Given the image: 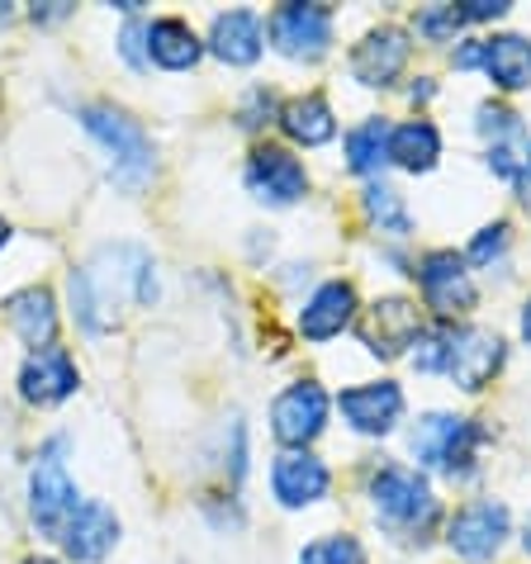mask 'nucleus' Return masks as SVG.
<instances>
[{"label":"nucleus","mask_w":531,"mask_h":564,"mask_svg":"<svg viewBox=\"0 0 531 564\" xmlns=\"http://www.w3.org/2000/svg\"><path fill=\"white\" fill-rule=\"evenodd\" d=\"M67 290L76 323L86 333H109L119 323L123 304H148L158 294V275H152V257L143 247H109L90 265L72 271Z\"/></svg>","instance_id":"f257e3e1"},{"label":"nucleus","mask_w":531,"mask_h":564,"mask_svg":"<svg viewBox=\"0 0 531 564\" xmlns=\"http://www.w3.org/2000/svg\"><path fill=\"white\" fill-rule=\"evenodd\" d=\"M370 503H375V517L403 541H427V531L436 527V517H442V503H436L427 475L423 469H409V465L375 469Z\"/></svg>","instance_id":"f03ea898"},{"label":"nucleus","mask_w":531,"mask_h":564,"mask_svg":"<svg viewBox=\"0 0 531 564\" xmlns=\"http://www.w3.org/2000/svg\"><path fill=\"white\" fill-rule=\"evenodd\" d=\"M484 442H489V427L475 417H456V413H427L409 432L413 460L446 479H475Z\"/></svg>","instance_id":"7ed1b4c3"},{"label":"nucleus","mask_w":531,"mask_h":564,"mask_svg":"<svg viewBox=\"0 0 531 564\" xmlns=\"http://www.w3.org/2000/svg\"><path fill=\"white\" fill-rule=\"evenodd\" d=\"M82 123H86V133L109 152L115 181L123 185V191H143V185L152 181V166H158L152 162V143H148L143 123H138L133 115H123V109H115V105H86Z\"/></svg>","instance_id":"20e7f679"},{"label":"nucleus","mask_w":531,"mask_h":564,"mask_svg":"<svg viewBox=\"0 0 531 564\" xmlns=\"http://www.w3.org/2000/svg\"><path fill=\"white\" fill-rule=\"evenodd\" d=\"M413 275H418V290H423V304L442 323L460 318V313H470L479 304L470 265H465L460 252H451V247H436V252H427L423 261L413 265Z\"/></svg>","instance_id":"39448f33"},{"label":"nucleus","mask_w":531,"mask_h":564,"mask_svg":"<svg viewBox=\"0 0 531 564\" xmlns=\"http://www.w3.org/2000/svg\"><path fill=\"white\" fill-rule=\"evenodd\" d=\"M333 413V399L318 380H300L290 389H280L271 403V436L285 451H308V442H318Z\"/></svg>","instance_id":"423d86ee"},{"label":"nucleus","mask_w":531,"mask_h":564,"mask_svg":"<svg viewBox=\"0 0 531 564\" xmlns=\"http://www.w3.org/2000/svg\"><path fill=\"white\" fill-rule=\"evenodd\" d=\"M508 536H512V512L498 498H475V503L451 512V522H446V545L470 564L494 560Z\"/></svg>","instance_id":"0eeeda50"},{"label":"nucleus","mask_w":531,"mask_h":564,"mask_svg":"<svg viewBox=\"0 0 531 564\" xmlns=\"http://www.w3.org/2000/svg\"><path fill=\"white\" fill-rule=\"evenodd\" d=\"M503 337L489 333V327H451V351H446V380L465 389V394H479V389L494 384V375L503 370Z\"/></svg>","instance_id":"6e6552de"},{"label":"nucleus","mask_w":531,"mask_h":564,"mask_svg":"<svg viewBox=\"0 0 531 564\" xmlns=\"http://www.w3.org/2000/svg\"><path fill=\"white\" fill-rule=\"evenodd\" d=\"M242 181H247V191H252V199H261V205H271V209H285L294 199H304V191H308L304 162L290 148H275V143L252 148Z\"/></svg>","instance_id":"1a4fd4ad"},{"label":"nucleus","mask_w":531,"mask_h":564,"mask_svg":"<svg viewBox=\"0 0 531 564\" xmlns=\"http://www.w3.org/2000/svg\"><path fill=\"white\" fill-rule=\"evenodd\" d=\"M423 308L413 300H403V294H384V300H375L361 318V341L370 356L380 360H394L403 356L409 347H418V337H423Z\"/></svg>","instance_id":"9d476101"},{"label":"nucleus","mask_w":531,"mask_h":564,"mask_svg":"<svg viewBox=\"0 0 531 564\" xmlns=\"http://www.w3.org/2000/svg\"><path fill=\"white\" fill-rule=\"evenodd\" d=\"M271 48L294 62H318L333 48V10L327 6H280L266 20Z\"/></svg>","instance_id":"9b49d317"},{"label":"nucleus","mask_w":531,"mask_h":564,"mask_svg":"<svg viewBox=\"0 0 531 564\" xmlns=\"http://www.w3.org/2000/svg\"><path fill=\"white\" fill-rule=\"evenodd\" d=\"M337 413L351 432L361 436H389L403 422V389L394 380H370L351 384L337 394Z\"/></svg>","instance_id":"f8f14e48"},{"label":"nucleus","mask_w":531,"mask_h":564,"mask_svg":"<svg viewBox=\"0 0 531 564\" xmlns=\"http://www.w3.org/2000/svg\"><path fill=\"white\" fill-rule=\"evenodd\" d=\"M409 53H413L409 34H403L399 24H380V29H370V34L351 48V76L361 86H370V90H384V86H394L403 76V67H409Z\"/></svg>","instance_id":"ddd939ff"},{"label":"nucleus","mask_w":531,"mask_h":564,"mask_svg":"<svg viewBox=\"0 0 531 564\" xmlns=\"http://www.w3.org/2000/svg\"><path fill=\"white\" fill-rule=\"evenodd\" d=\"M333 489V469H327L314 451H280L275 465H271V494L280 508L300 512V508H314L318 498H327Z\"/></svg>","instance_id":"4468645a"},{"label":"nucleus","mask_w":531,"mask_h":564,"mask_svg":"<svg viewBox=\"0 0 531 564\" xmlns=\"http://www.w3.org/2000/svg\"><path fill=\"white\" fill-rule=\"evenodd\" d=\"M76 508H82V498H76L72 475L62 469L57 456H43L34 469H29V512H34L39 531L57 536V531L72 522V512H76Z\"/></svg>","instance_id":"2eb2a0df"},{"label":"nucleus","mask_w":531,"mask_h":564,"mask_svg":"<svg viewBox=\"0 0 531 564\" xmlns=\"http://www.w3.org/2000/svg\"><path fill=\"white\" fill-rule=\"evenodd\" d=\"M82 375H76V360L67 356V347H43L29 351L20 366V399L34 403V409H53V403L72 399Z\"/></svg>","instance_id":"dca6fc26"},{"label":"nucleus","mask_w":531,"mask_h":564,"mask_svg":"<svg viewBox=\"0 0 531 564\" xmlns=\"http://www.w3.org/2000/svg\"><path fill=\"white\" fill-rule=\"evenodd\" d=\"M356 308H361V300H356L351 280H327V285H318L304 300V308H300V333L308 341H333V337H342L356 323Z\"/></svg>","instance_id":"f3484780"},{"label":"nucleus","mask_w":531,"mask_h":564,"mask_svg":"<svg viewBox=\"0 0 531 564\" xmlns=\"http://www.w3.org/2000/svg\"><path fill=\"white\" fill-rule=\"evenodd\" d=\"M57 541H62V551H67L76 564H96V560H105L109 551H115L119 517L109 512L105 503H82L72 512V522L57 531Z\"/></svg>","instance_id":"a211bd4d"},{"label":"nucleus","mask_w":531,"mask_h":564,"mask_svg":"<svg viewBox=\"0 0 531 564\" xmlns=\"http://www.w3.org/2000/svg\"><path fill=\"white\" fill-rule=\"evenodd\" d=\"M266 48V20L257 10H224L209 29V53L228 67H252Z\"/></svg>","instance_id":"6ab92c4d"},{"label":"nucleus","mask_w":531,"mask_h":564,"mask_svg":"<svg viewBox=\"0 0 531 564\" xmlns=\"http://www.w3.org/2000/svg\"><path fill=\"white\" fill-rule=\"evenodd\" d=\"M6 323L20 333L24 347H53V337H57V304H53V290H43V285H29V290H14L6 304Z\"/></svg>","instance_id":"aec40b11"},{"label":"nucleus","mask_w":531,"mask_h":564,"mask_svg":"<svg viewBox=\"0 0 531 564\" xmlns=\"http://www.w3.org/2000/svg\"><path fill=\"white\" fill-rule=\"evenodd\" d=\"M479 72L489 76L498 90H508V96L531 90V39L527 34H489L484 39Z\"/></svg>","instance_id":"412c9836"},{"label":"nucleus","mask_w":531,"mask_h":564,"mask_svg":"<svg viewBox=\"0 0 531 564\" xmlns=\"http://www.w3.org/2000/svg\"><path fill=\"white\" fill-rule=\"evenodd\" d=\"M280 133L290 138V143H300V148H323V143H333L337 138V115H333V105H327V96H294L290 105H280Z\"/></svg>","instance_id":"4be33fe9"},{"label":"nucleus","mask_w":531,"mask_h":564,"mask_svg":"<svg viewBox=\"0 0 531 564\" xmlns=\"http://www.w3.org/2000/svg\"><path fill=\"white\" fill-rule=\"evenodd\" d=\"M436 156H442V133H436V123H427V119L394 123V133H389V162L394 166L423 176V171L436 166Z\"/></svg>","instance_id":"5701e85b"},{"label":"nucleus","mask_w":531,"mask_h":564,"mask_svg":"<svg viewBox=\"0 0 531 564\" xmlns=\"http://www.w3.org/2000/svg\"><path fill=\"white\" fill-rule=\"evenodd\" d=\"M199 53H205V43L185 20H152L148 24V57L158 62L166 72H185L195 67Z\"/></svg>","instance_id":"b1692460"},{"label":"nucleus","mask_w":531,"mask_h":564,"mask_svg":"<svg viewBox=\"0 0 531 564\" xmlns=\"http://www.w3.org/2000/svg\"><path fill=\"white\" fill-rule=\"evenodd\" d=\"M389 133H394V123L389 119H361L347 133V171L351 176L375 181L389 166Z\"/></svg>","instance_id":"393cba45"},{"label":"nucleus","mask_w":531,"mask_h":564,"mask_svg":"<svg viewBox=\"0 0 531 564\" xmlns=\"http://www.w3.org/2000/svg\"><path fill=\"white\" fill-rule=\"evenodd\" d=\"M361 209L366 218L380 232H389V238H409L413 232V218H409V205H403V195L399 191H389L384 181H366V191H361Z\"/></svg>","instance_id":"a878e982"},{"label":"nucleus","mask_w":531,"mask_h":564,"mask_svg":"<svg viewBox=\"0 0 531 564\" xmlns=\"http://www.w3.org/2000/svg\"><path fill=\"white\" fill-rule=\"evenodd\" d=\"M300 564H370L366 560V545L347 536V531H337V536H318L308 541L300 551Z\"/></svg>","instance_id":"bb28decb"},{"label":"nucleus","mask_w":531,"mask_h":564,"mask_svg":"<svg viewBox=\"0 0 531 564\" xmlns=\"http://www.w3.org/2000/svg\"><path fill=\"white\" fill-rule=\"evenodd\" d=\"M475 129L484 133V143H489V148H503V143H527L522 115H512L508 105H479Z\"/></svg>","instance_id":"cd10ccee"},{"label":"nucleus","mask_w":531,"mask_h":564,"mask_svg":"<svg viewBox=\"0 0 531 564\" xmlns=\"http://www.w3.org/2000/svg\"><path fill=\"white\" fill-rule=\"evenodd\" d=\"M508 247H512V228L498 218V224H484L479 232H475V242H470V252H465V265H498L508 257Z\"/></svg>","instance_id":"c85d7f7f"},{"label":"nucleus","mask_w":531,"mask_h":564,"mask_svg":"<svg viewBox=\"0 0 531 564\" xmlns=\"http://www.w3.org/2000/svg\"><path fill=\"white\" fill-rule=\"evenodd\" d=\"M446 351H451V323H432L423 327V337L413 347V366L423 375H446Z\"/></svg>","instance_id":"c756f323"},{"label":"nucleus","mask_w":531,"mask_h":564,"mask_svg":"<svg viewBox=\"0 0 531 564\" xmlns=\"http://www.w3.org/2000/svg\"><path fill=\"white\" fill-rule=\"evenodd\" d=\"M413 24L427 43H456V34L465 29V14L460 6H427V10H418Z\"/></svg>","instance_id":"7c9ffc66"},{"label":"nucleus","mask_w":531,"mask_h":564,"mask_svg":"<svg viewBox=\"0 0 531 564\" xmlns=\"http://www.w3.org/2000/svg\"><path fill=\"white\" fill-rule=\"evenodd\" d=\"M280 115L275 109V96L266 86H257V90H247V100H242V109H238V123L242 129H261V123H271Z\"/></svg>","instance_id":"2f4dec72"},{"label":"nucleus","mask_w":531,"mask_h":564,"mask_svg":"<svg viewBox=\"0 0 531 564\" xmlns=\"http://www.w3.org/2000/svg\"><path fill=\"white\" fill-rule=\"evenodd\" d=\"M119 53L129 57L138 72H143L148 62H152V57H148V24H143V20H129V24H123V34H119Z\"/></svg>","instance_id":"473e14b6"},{"label":"nucleus","mask_w":531,"mask_h":564,"mask_svg":"<svg viewBox=\"0 0 531 564\" xmlns=\"http://www.w3.org/2000/svg\"><path fill=\"white\" fill-rule=\"evenodd\" d=\"M460 14H465V24H489L508 14V0H470V6H460Z\"/></svg>","instance_id":"72a5a7b5"},{"label":"nucleus","mask_w":531,"mask_h":564,"mask_svg":"<svg viewBox=\"0 0 531 564\" xmlns=\"http://www.w3.org/2000/svg\"><path fill=\"white\" fill-rule=\"evenodd\" d=\"M479 57H484V39H465L456 53H451V62H456L460 72H475L479 67Z\"/></svg>","instance_id":"f704fd0d"},{"label":"nucleus","mask_w":531,"mask_h":564,"mask_svg":"<svg viewBox=\"0 0 531 564\" xmlns=\"http://www.w3.org/2000/svg\"><path fill=\"white\" fill-rule=\"evenodd\" d=\"M518 327H522V341L531 347V294H527V304H522V313H518Z\"/></svg>","instance_id":"c9c22d12"},{"label":"nucleus","mask_w":531,"mask_h":564,"mask_svg":"<svg viewBox=\"0 0 531 564\" xmlns=\"http://www.w3.org/2000/svg\"><path fill=\"white\" fill-rule=\"evenodd\" d=\"M522 551L531 555V517H527V522H522Z\"/></svg>","instance_id":"e433bc0d"},{"label":"nucleus","mask_w":531,"mask_h":564,"mask_svg":"<svg viewBox=\"0 0 531 564\" xmlns=\"http://www.w3.org/2000/svg\"><path fill=\"white\" fill-rule=\"evenodd\" d=\"M10 20H14V10H10V6H6V0H0V29H6V24H10Z\"/></svg>","instance_id":"4c0bfd02"},{"label":"nucleus","mask_w":531,"mask_h":564,"mask_svg":"<svg viewBox=\"0 0 531 564\" xmlns=\"http://www.w3.org/2000/svg\"><path fill=\"white\" fill-rule=\"evenodd\" d=\"M10 242V224H6V218H0V247H6Z\"/></svg>","instance_id":"58836bf2"},{"label":"nucleus","mask_w":531,"mask_h":564,"mask_svg":"<svg viewBox=\"0 0 531 564\" xmlns=\"http://www.w3.org/2000/svg\"><path fill=\"white\" fill-rule=\"evenodd\" d=\"M24 564H57V560H48V555H34V560H24Z\"/></svg>","instance_id":"ea45409f"},{"label":"nucleus","mask_w":531,"mask_h":564,"mask_svg":"<svg viewBox=\"0 0 531 564\" xmlns=\"http://www.w3.org/2000/svg\"><path fill=\"white\" fill-rule=\"evenodd\" d=\"M527 166H531V143H527Z\"/></svg>","instance_id":"a19ab883"}]
</instances>
